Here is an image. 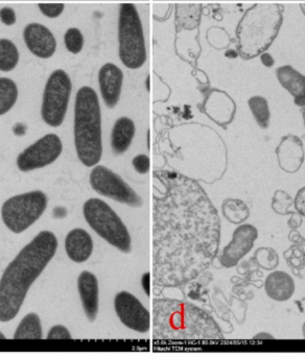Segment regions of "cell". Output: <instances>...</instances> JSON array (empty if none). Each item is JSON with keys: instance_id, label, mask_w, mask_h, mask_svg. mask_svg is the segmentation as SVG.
Segmentation results:
<instances>
[{"instance_id": "cell-1", "label": "cell", "mask_w": 305, "mask_h": 357, "mask_svg": "<svg viewBox=\"0 0 305 357\" xmlns=\"http://www.w3.org/2000/svg\"><path fill=\"white\" fill-rule=\"evenodd\" d=\"M154 177L153 275L156 284H184L211 266L221 243L218 210L203 187L174 171Z\"/></svg>"}, {"instance_id": "cell-2", "label": "cell", "mask_w": 305, "mask_h": 357, "mask_svg": "<svg viewBox=\"0 0 305 357\" xmlns=\"http://www.w3.org/2000/svg\"><path fill=\"white\" fill-rule=\"evenodd\" d=\"M58 249L50 231H41L25 245L0 279V321L8 322L18 314L33 283L39 278Z\"/></svg>"}, {"instance_id": "cell-3", "label": "cell", "mask_w": 305, "mask_h": 357, "mask_svg": "<svg viewBox=\"0 0 305 357\" xmlns=\"http://www.w3.org/2000/svg\"><path fill=\"white\" fill-rule=\"evenodd\" d=\"M153 325L157 340L224 339L220 325L207 312L181 300H154Z\"/></svg>"}, {"instance_id": "cell-4", "label": "cell", "mask_w": 305, "mask_h": 357, "mask_svg": "<svg viewBox=\"0 0 305 357\" xmlns=\"http://www.w3.org/2000/svg\"><path fill=\"white\" fill-rule=\"evenodd\" d=\"M75 144L77 157L86 167L102 159V113L98 94L91 87H82L75 96Z\"/></svg>"}, {"instance_id": "cell-5", "label": "cell", "mask_w": 305, "mask_h": 357, "mask_svg": "<svg viewBox=\"0 0 305 357\" xmlns=\"http://www.w3.org/2000/svg\"><path fill=\"white\" fill-rule=\"evenodd\" d=\"M119 58L126 67L138 69L147 61L146 40L137 8L123 3L119 19Z\"/></svg>"}, {"instance_id": "cell-6", "label": "cell", "mask_w": 305, "mask_h": 357, "mask_svg": "<svg viewBox=\"0 0 305 357\" xmlns=\"http://www.w3.org/2000/svg\"><path fill=\"white\" fill-rule=\"evenodd\" d=\"M84 218L90 227L113 247L124 253L131 251V236L114 210L101 199H90L84 204Z\"/></svg>"}, {"instance_id": "cell-7", "label": "cell", "mask_w": 305, "mask_h": 357, "mask_svg": "<svg viewBox=\"0 0 305 357\" xmlns=\"http://www.w3.org/2000/svg\"><path fill=\"white\" fill-rule=\"evenodd\" d=\"M47 197L40 190L15 195L4 202L1 218L6 228L19 234L35 224L47 208Z\"/></svg>"}, {"instance_id": "cell-8", "label": "cell", "mask_w": 305, "mask_h": 357, "mask_svg": "<svg viewBox=\"0 0 305 357\" xmlns=\"http://www.w3.org/2000/svg\"><path fill=\"white\" fill-rule=\"evenodd\" d=\"M71 90L70 77L62 69L54 71L48 77L41 108L42 119L46 125L54 128L62 125L68 109Z\"/></svg>"}, {"instance_id": "cell-9", "label": "cell", "mask_w": 305, "mask_h": 357, "mask_svg": "<svg viewBox=\"0 0 305 357\" xmlns=\"http://www.w3.org/2000/svg\"><path fill=\"white\" fill-rule=\"evenodd\" d=\"M89 180L92 188L101 195L132 207H142L144 204L142 197L123 178L103 165L94 167Z\"/></svg>"}, {"instance_id": "cell-10", "label": "cell", "mask_w": 305, "mask_h": 357, "mask_svg": "<svg viewBox=\"0 0 305 357\" xmlns=\"http://www.w3.org/2000/svg\"><path fill=\"white\" fill-rule=\"evenodd\" d=\"M63 144L56 134H47L25 149L17 157V167L22 173L43 169L54 163L62 154Z\"/></svg>"}, {"instance_id": "cell-11", "label": "cell", "mask_w": 305, "mask_h": 357, "mask_svg": "<svg viewBox=\"0 0 305 357\" xmlns=\"http://www.w3.org/2000/svg\"><path fill=\"white\" fill-rule=\"evenodd\" d=\"M117 317L127 328L140 333L151 329V314L142 302L128 291H119L114 298Z\"/></svg>"}, {"instance_id": "cell-12", "label": "cell", "mask_w": 305, "mask_h": 357, "mask_svg": "<svg viewBox=\"0 0 305 357\" xmlns=\"http://www.w3.org/2000/svg\"><path fill=\"white\" fill-rule=\"evenodd\" d=\"M258 231L253 225L243 224L233 232L230 243L223 250L220 261L224 268H235L253 249Z\"/></svg>"}, {"instance_id": "cell-13", "label": "cell", "mask_w": 305, "mask_h": 357, "mask_svg": "<svg viewBox=\"0 0 305 357\" xmlns=\"http://www.w3.org/2000/svg\"><path fill=\"white\" fill-rule=\"evenodd\" d=\"M275 152H276L279 167L285 173H298L304 165L305 160L304 142L298 136H283Z\"/></svg>"}, {"instance_id": "cell-14", "label": "cell", "mask_w": 305, "mask_h": 357, "mask_svg": "<svg viewBox=\"0 0 305 357\" xmlns=\"http://www.w3.org/2000/svg\"><path fill=\"white\" fill-rule=\"evenodd\" d=\"M23 38L29 52L38 58L48 59L56 52V38L44 25L31 23L25 27Z\"/></svg>"}, {"instance_id": "cell-15", "label": "cell", "mask_w": 305, "mask_h": 357, "mask_svg": "<svg viewBox=\"0 0 305 357\" xmlns=\"http://www.w3.org/2000/svg\"><path fill=\"white\" fill-rule=\"evenodd\" d=\"M124 73L117 65L105 64L98 73V84L103 100L108 108H114L121 98Z\"/></svg>"}, {"instance_id": "cell-16", "label": "cell", "mask_w": 305, "mask_h": 357, "mask_svg": "<svg viewBox=\"0 0 305 357\" xmlns=\"http://www.w3.org/2000/svg\"><path fill=\"white\" fill-rule=\"evenodd\" d=\"M77 289L84 312L90 322H94L98 314V281L96 275L84 271L77 279Z\"/></svg>"}, {"instance_id": "cell-17", "label": "cell", "mask_w": 305, "mask_h": 357, "mask_svg": "<svg viewBox=\"0 0 305 357\" xmlns=\"http://www.w3.org/2000/svg\"><path fill=\"white\" fill-rule=\"evenodd\" d=\"M265 291L273 301H289L295 295V280L285 271H274L268 275L265 281Z\"/></svg>"}, {"instance_id": "cell-18", "label": "cell", "mask_w": 305, "mask_h": 357, "mask_svg": "<svg viewBox=\"0 0 305 357\" xmlns=\"http://www.w3.org/2000/svg\"><path fill=\"white\" fill-rule=\"evenodd\" d=\"M65 250L69 259L77 264L87 261L94 252V241L84 229H73L65 238Z\"/></svg>"}, {"instance_id": "cell-19", "label": "cell", "mask_w": 305, "mask_h": 357, "mask_svg": "<svg viewBox=\"0 0 305 357\" xmlns=\"http://www.w3.org/2000/svg\"><path fill=\"white\" fill-rule=\"evenodd\" d=\"M281 85L293 96L297 106L305 107V75L292 66L279 67L276 70Z\"/></svg>"}, {"instance_id": "cell-20", "label": "cell", "mask_w": 305, "mask_h": 357, "mask_svg": "<svg viewBox=\"0 0 305 357\" xmlns=\"http://www.w3.org/2000/svg\"><path fill=\"white\" fill-rule=\"evenodd\" d=\"M135 133V125L132 119L128 117L117 119L111 134V146L114 154L121 155L127 152L133 142Z\"/></svg>"}, {"instance_id": "cell-21", "label": "cell", "mask_w": 305, "mask_h": 357, "mask_svg": "<svg viewBox=\"0 0 305 357\" xmlns=\"http://www.w3.org/2000/svg\"><path fill=\"white\" fill-rule=\"evenodd\" d=\"M41 320L36 312H29L21 320L20 324L15 331V340H41Z\"/></svg>"}, {"instance_id": "cell-22", "label": "cell", "mask_w": 305, "mask_h": 357, "mask_svg": "<svg viewBox=\"0 0 305 357\" xmlns=\"http://www.w3.org/2000/svg\"><path fill=\"white\" fill-rule=\"evenodd\" d=\"M222 211L225 218L235 225L243 224L250 215L247 204L237 199H225L223 202Z\"/></svg>"}, {"instance_id": "cell-23", "label": "cell", "mask_w": 305, "mask_h": 357, "mask_svg": "<svg viewBox=\"0 0 305 357\" xmlns=\"http://www.w3.org/2000/svg\"><path fill=\"white\" fill-rule=\"evenodd\" d=\"M248 105H249L252 115H253L254 119H255L260 128L264 130L268 129L271 121L270 107H269L268 100L264 96H252L248 100Z\"/></svg>"}, {"instance_id": "cell-24", "label": "cell", "mask_w": 305, "mask_h": 357, "mask_svg": "<svg viewBox=\"0 0 305 357\" xmlns=\"http://www.w3.org/2000/svg\"><path fill=\"white\" fill-rule=\"evenodd\" d=\"M18 88L14 81L0 77V116L8 113L16 104Z\"/></svg>"}, {"instance_id": "cell-25", "label": "cell", "mask_w": 305, "mask_h": 357, "mask_svg": "<svg viewBox=\"0 0 305 357\" xmlns=\"http://www.w3.org/2000/svg\"><path fill=\"white\" fill-rule=\"evenodd\" d=\"M19 62L16 45L8 39H0V70L8 73L15 69Z\"/></svg>"}, {"instance_id": "cell-26", "label": "cell", "mask_w": 305, "mask_h": 357, "mask_svg": "<svg viewBox=\"0 0 305 357\" xmlns=\"http://www.w3.org/2000/svg\"><path fill=\"white\" fill-rule=\"evenodd\" d=\"M272 209L279 215H292L295 211L290 208L294 206V199L285 190H276L272 199Z\"/></svg>"}, {"instance_id": "cell-27", "label": "cell", "mask_w": 305, "mask_h": 357, "mask_svg": "<svg viewBox=\"0 0 305 357\" xmlns=\"http://www.w3.org/2000/svg\"><path fill=\"white\" fill-rule=\"evenodd\" d=\"M64 43L67 50L71 54H79L84 46V36L77 27L67 29L64 36Z\"/></svg>"}, {"instance_id": "cell-28", "label": "cell", "mask_w": 305, "mask_h": 357, "mask_svg": "<svg viewBox=\"0 0 305 357\" xmlns=\"http://www.w3.org/2000/svg\"><path fill=\"white\" fill-rule=\"evenodd\" d=\"M256 260L262 268L273 270L279 264L278 254L271 248H260L256 252Z\"/></svg>"}, {"instance_id": "cell-29", "label": "cell", "mask_w": 305, "mask_h": 357, "mask_svg": "<svg viewBox=\"0 0 305 357\" xmlns=\"http://www.w3.org/2000/svg\"><path fill=\"white\" fill-rule=\"evenodd\" d=\"M64 3H39V8L42 14L48 18H57L64 10Z\"/></svg>"}, {"instance_id": "cell-30", "label": "cell", "mask_w": 305, "mask_h": 357, "mask_svg": "<svg viewBox=\"0 0 305 357\" xmlns=\"http://www.w3.org/2000/svg\"><path fill=\"white\" fill-rule=\"evenodd\" d=\"M134 169L137 173L144 175L150 172V158L147 155H138L132 161Z\"/></svg>"}, {"instance_id": "cell-31", "label": "cell", "mask_w": 305, "mask_h": 357, "mask_svg": "<svg viewBox=\"0 0 305 357\" xmlns=\"http://www.w3.org/2000/svg\"><path fill=\"white\" fill-rule=\"evenodd\" d=\"M70 331L63 326V325H56L52 327L48 331L47 340H70Z\"/></svg>"}, {"instance_id": "cell-32", "label": "cell", "mask_w": 305, "mask_h": 357, "mask_svg": "<svg viewBox=\"0 0 305 357\" xmlns=\"http://www.w3.org/2000/svg\"><path fill=\"white\" fill-rule=\"evenodd\" d=\"M294 206H295L296 212H298L302 218H305V186L302 187L296 193Z\"/></svg>"}, {"instance_id": "cell-33", "label": "cell", "mask_w": 305, "mask_h": 357, "mask_svg": "<svg viewBox=\"0 0 305 357\" xmlns=\"http://www.w3.org/2000/svg\"><path fill=\"white\" fill-rule=\"evenodd\" d=\"M0 20L6 25H13L16 22V13L13 8H2L0 10Z\"/></svg>"}, {"instance_id": "cell-34", "label": "cell", "mask_w": 305, "mask_h": 357, "mask_svg": "<svg viewBox=\"0 0 305 357\" xmlns=\"http://www.w3.org/2000/svg\"><path fill=\"white\" fill-rule=\"evenodd\" d=\"M302 218H302L298 212H294V213L292 214L291 218L288 220V227H289L290 229H292V230H297V229H299L300 227H302Z\"/></svg>"}, {"instance_id": "cell-35", "label": "cell", "mask_w": 305, "mask_h": 357, "mask_svg": "<svg viewBox=\"0 0 305 357\" xmlns=\"http://www.w3.org/2000/svg\"><path fill=\"white\" fill-rule=\"evenodd\" d=\"M151 274L150 272H147L146 274L142 276V287H144V291L147 295L150 296L151 291Z\"/></svg>"}, {"instance_id": "cell-36", "label": "cell", "mask_w": 305, "mask_h": 357, "mask_svg": "<svg viewBox=\"0 0 305 357\" xmlns=\"http://www.w3.org/2000/svg\"><path fill=\"white\" fill-rule=\"evenodd\" d=\"M262 61L267 67H271L273 65L272 58H271V56H269V54H262Z\"/></svg>"}, {"instance_id": "cell-37", "label": "cell", "mask_w": 305, "mask_h": 357, "mask_svg": "<svg viewBox=\"0 0 305 357\" xmlns=\"http://www.w3.org/2000/svg\"><path fill=\"white\" fill-rule=\"evenodd\" d=\"M264 337H268V339H272V335H268V333H262L260 335H256L255 339H264Z\"/></svg>"}, {"instance_id": "cell-38", "label": "cell", "mask_w": 305, "mask_h": 357, "mask_svg": "<svg viewBox=\"0 0 305 357\" xmlns=\"http://www.w3.org/2000/svg\"><path fill=\"white\" fill-rule=\"evenodd\" d=\"M302 335H304V337L305 339V322L304 323V325H302Z\"/></svg>"}, {"instance_id": "cell-39", "label": "cell", "mask_w": 305, "mask_h": 357, "mask_svg": "<svg viewBox=\"0 0 305 357\" xmlns=\"http://www.w3.org/2000/svg\"><path fill=\"white\" fill-rule=\"evenodd\" d=\"M302 116H304V126H305V107L302 108Z\"/></svg>"}, {"instance_id": "cell-40", "label": "cell", "mask_w": 305, "mask_h": 357, "mask_svg": "<svg viewBox=\"0 0 305 357\" xmlns=\"http://www.w3.org/2000/svg\"><path fill=\"white\" fill-rule=\"evenodd\" d=\"M6 339V335H3V333L0 331V340H4Z\"/></svg>"}, {"instance_id": "cell-41", "label": "cell", "mask_w": 305, "mask_h": 357, "mask_svg": "<svg viewBox=\"0 0 305 357\" xmlns=\"http://www.w3.org/2000/svg\"><path fill=\"white\" fill-rule=\"evenodd\" d=\"M285 357H290V356H285Z\"/></svg>"}]
</instances>
